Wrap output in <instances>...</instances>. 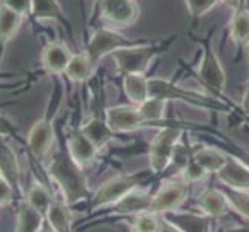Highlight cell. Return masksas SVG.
<instances>
[{
  "mask_svg": "<svg viewBox=\"0 0 249 232\" xmlns=\"http://www.w3.org/2000/svg\"><path fill=\"white\" fill-rule=\"evenodd\" d=\"M177 34L166 39H153L147 44L136 45L130 48H123L110 54L115 61L116 71L119 74H145L147 68L155 59L169 51L174 42H177Z\"/></svg>",
  "mask_w": 249,
  "mask_h": 232,
  "instance_id": "1",
  "label": "cell"
},
{
  "mask_svg": "<svg viewBox=\"0 0 249 232\" xmlns=\"http://www.w3.org/2000/svg\"><path fill=\"white\" fill-rule=\"evenodd\" d=\"M48 174L61 187L65 203L70 206L89 196V184L82 167L71 160L68 152H56L48 166Z\"/></svg>",
  "mask_w": 249,
  "mask_h": 232,
  "instance_id": "2",
  "label": "cell"
},
{
  "mask_svg": "<svg viewBox=\"0 0 249 232\" xmlns=\"http://www.w3.org/2000/svg\"><path fill=\"white\" fill-rule=\"evenodd\" d=\"M149 93L150 98H160L164 101L178 99L200 108H209L218 111H229L232 108V106L228 104V102L225 104V101H221L218 98H212L191 89H183L170 81L160 79V77H149Z\"/></svg>",
  "mask_w": 249,
  "mask_h": 232,
  "instance_id": "3",
  "label": "cell"
},
{
  "mask_svg": "<svg viewBox=\"0 0 249 232\" xmlns=\"http://www.w3.org/2000/svg\"><path fill=\"white\" fill-rule=\"evenodd\" d=\"M152 175L155 174L149 169V170L135 172V174H121L107 179L106 183H102L99 186V189L91 196V208L99 209L115 204L128 192H132L133 189L142 186L147 179L152 178Z\"/></svg>",
  "mask_w": 249,
  "mask_h": 232,
  "instance_id": "4",
  "label": "cell"
},
{
  "mask_svg": "<svg viewBox=\"0 0 249 232\" xmlns=\"http://www.w3.org/2000/svg\"><path fill=\"white\" fill-rule=\"evenodd\" d=\"M201 44V61L198 70L195 71L196 79L201 82L203 87L208 89L213 96L218 99H228L225 96V87H226V73L223 68L220 59L213 50L211 40L204 37L198 40Z\"/></svg>",
  "mask_w": 249,
  "mask_h": 232,
  "instance_id": "5",
  "label": "cell"
},
{
  "mask_svg": "<svg viewBox=\"0 0 249 232\" xmlns=\"http://www.w3.org/2000/svg\"><path fill=\"white\" fill-rule=\"evenodd\" d=\"M183 135V127L166 124L164 128L161 127V130L155 136V140L152 141L149 147V164L150 170L155 175L164 172L175 158L177 145L178 141Z\"/></svg>",
  "mask_w": 249,
  "mask_h": 232,
  "instance_id": "6",
  "label": "cell"
},
{
  "mask_svg": "<svg viewBox=\"0 0 249 232\" xmlns=\"http://www.w3.org/2000/svg\"><path fill=\"white\" fill-rule=\"evenodd\" d=\"M147 39H130L123 36L121 33H118L111 28H99L96 30L87 44L85 53L91 59V62L94 65H98L101 59H104L108 54H113L115 51L123 50V48H130L136 45L147 44Z\"/></svg>",
  "mask_w": 249,
  "mask_h": 232,
  "instance_id": "7",
  "label": "cell"
},
{
  "mask_svg": "<svg viewBox=\"0 0 249 232\" xmlns=\"http://www.w3.org/2000/svg\"><path fill=\"white\" fill-rule=\"evenodd\" d=\"M189 183L179 175L178 178H172L164 181L158 191L153 194L152 200V212L164 214L170 211H177L187 200Z\"/></svg>",
  "mask_w": 249,
  "mask_h": 232,
  "instance_id": "8",
  "label": "cell"
},
{
  "mask_svg": "<svg viewBox=\"0 0 249 232\" xmlns=\"http://www.w3.org/2000/svg\"><path fill=\"white\" fill-rule=\"evenodd\" d=\"M108 127L115 133H132L145 127V121L136 106L108 107L104 113Z\"/></svg>",
  "mask_w": 249,
  "mask_h": 232,
  "instance_id": "9",
  "label": "cell"
},
{
  "mask_svg": "<svg viewBox=\"0 0 249 232\" xmlns=\"http://www.w3.org/2000/svg\"><path fill=\"white\" fill-rule=\"evenodd\" d=\"M101 16L113 27H130L140 17L135 0H99Z\"/></svg>",
  "mask_w": 249,
  "mask_h": 232,
  "instance_id": "10",
  "label": "cell"
},
{
  "mask_svg": "<svg viewBox=\"0 0 249 232\" xmlns=\"http://www.w3.org/2000/svg\"><path fill=\"white\" fill-rule=\"evenodd\" d=\"M161 220L178 232H211L213 218L204 215L203 212L177 209L161 214Z\"/></svg>",
  "mask_w": 249,
  "mask_h": 232,
  "instance_id": "11",
  "label": "cell"
},
{
  "mask_svg": "<svg viewBox=\"0 0 249 232\" xmlns=\"http://www.w3.org/2000/svg\"><path fill=\"white\" fill-rule=\"evenodd\" d=\"M152 200L153 194H150L147 189L142 186L133 189L132 192H128L121 200L111 204V214H118V215H138L141 212L152 211Z\"/></svg>",
  "mask_w": 249,
  "mask_h": 232,
  "instance_id": "12",
  "label": "cell"
},
{
  "mask_svg": "<svg viewBox=\"0 0 249 232\" xmlns=\"http://www.w3.org/2000/svg\"><path fill=\"white\" fill-rule=\"evenodd\" d=\"M28 147L36 158H44L54 141V125L48 118H42L33 124L28 132Z\"/></svg>",
  "mask_w": 249,
  "mask_h": 232,
  "instance_id": "13",
  "label": "cell"
},
{
  "mask_svg": "<svg viewBox=\"0 0 249 232\" xmlns=\"http://www.w3.org/2000/svg\"><path fill=\"white\" fill-rule=\"evenodd\" d=\"M73 57V53L62 42H50L42 50L40 62L42 67L51 74H64L68 64Z\"/></svg>",
  "mask_w": 249,
  "mask_h": 232,
  "instance_id": "14",
  "label": "cell"
},
{
  "mask_svg": "<svg viewBox=\"0 0 249 232\" xmlns=\"http://www.w3.org/2000/svg\"><path fill=\"white\" fill-rule=\"evenodd\" d=\"M67 152L71 157V160L78 164L79 167H87L89 164L96 160L98 157V149L87 136H85L81 128L76 130L67 141Z\"/></svg>",
  "mask_w": 249,
  "mask_h": 232,
  "instance_id": "15",
  "label": "cell"
},
{
  "mask_svg": "<svg viewBox=\"0 0 249 232\" xmlns=\"http://www.w3.org/2000/svg\"><path fill=\"white\" fill-rule=\"evenodd\" d=\"M196 208H198V211L203 212L204 215H208L211 218H220L223 215H226V214H229L231 211L226 195L223 194L220 186L204 191L198 196V200H196Z\"/></svg>",
  "mask_w": 249,
  "mask_h": 232,
  "instance_id": "16",
  "label": "cell"
},
{
  "mask_svg": "<svg viewBox=\"0 0 249 232\" xmlns=\"http://www.w3.org/2000/svg\"><path fill=\"white\" fill-rule=\"evenodd\" d=\"M191 158L201 166L208 174H218V172L226 166L229 160L228 155L218 149L217 145H211V147H196L192 150Z\"/></svg>",
  "mask_w": 249,
  "mask_h": 232,
  "instance_id": "17",
  "label": "cell"
},
{
  "mask_svg": "<svg viewBox=\"0 0 249 232\" xmlns=\"http://www.w3.org/2000/svg\"><path fill=\"white\" fill-rule=\"evenodd\" d=\"M231 37L237 48H243L249 44V8L246 0H242L234 10L229 23Z\"/></svg>",
  "mask_w": 249,
  "mask_h": 232,
  "instance_id": "18",
  "label": "cell"
},
{
  "mask_svg": "<svg viewBox=\"0 0 249 232\" xmlns=\"http://www.w3.org/2000/svg\"><path fill=\"white\" fill-rule=\"evenodd\" d=\"M0 178H3L17 191H20L19 160H17L14 149L5 143L0 144Z\"/></svg>",
  "mask_w": 249,
  "mask_h": 232,
  "instance_id": "19",
  "label": "cell"
},
{
  "mask_svg": "<svg viewBox=\"0 0 249 232\" xmlns=\"http://www.w3.org/2000/svg\"><path fill=\"white\" fill-rule=\"evenodd\" d=\"M217 175L221 184L249 191V169L234 158L229 157L226 166L223 167Z\"/></svg>",
  "mask_w": 249,
  "mask_h": 232,
  "instance_id": "20",
  "label": "cell"
},
{
  "mask_svg": "<svg viewBox=\"0 0 249 232\" xmlns=\"http://www.w3.org/2000/svg\"><path fill=\"white\" fill-rule=\"evenodd\" d=\"M81 132L87 136L94 145H96L98 150L106 147V145L113 140V136L116 135L108 127L106 118H101V116H93L91 119H89V121L81 127Z\"/></svg>",
  "mask_w": 249,
  "mask_h": 232,
  "instance_id": "21",
  "label": "cell"
},
{
  "mask_svg": "<svg viewBox=\"0 0 249 232\" xmlns=\"http://www.w3.org/2000/svg\"><path fill=\"white\" fill-rule=\"evenodd\" d=\"M123 87L125 96L132 102V106L138 107L150 98L149 77H145V74H124Z\"/></svg>",
  "mask_w": 249,
  "mask_h": 232,
  "instance_id": "22",
  "label": "cell"
},
{
  "mask_svg": "<svg viewBox=\"0 0 249 232\" xmlns=\"http://www.w3.org/2000/svg\"><path fill=\"white\" fill-rule=\"evenodd\" d=\"M45 218L54 232H71L73 212L70 211L67 203L53 201L45 212Z\"/></svg>",
  "mask_w": 249,
  "mask_h": 232,
  "instance_id": "23",
  "label": "cell"
},
{
  "mask_svg": "<svg viewBox=\"0 0 249 232\" xmlns=\"http://www.w3.org/2000/svg\"><path fill=\"white\" fill-rule=\"evenodd\" d=\"M23 22V16L10 10L5 5H0V48L11 42L19 33Z\"/></svg>",
  "mask_w": 249,
  "mask_h": 232,
  "instance_id": "24",
  "label": "cell"
},
{
  "mask_svg": "<svg viewBox=\"0 0 249 232\" xmlns=\"http://www.w3.org/2000/svg\"><path fill=\"white\" fill-rule=\"evenodd\" d=\"M96 67L98 65H94L91 62V59L87 56V53L84 51V53L79 54H73L64 74L73 82H85L94 74Z\"/></svg>",
  "mask_w": 249,
  "mask_h": 232,
  "instance_id": "25",
  "label": "cell"
},
{
  "mask_svg": "<svg viewBox=\"0 0 249 232\" xmlns=\"http://www.w3.org/2000/svg\"><path fill=\"white\" fill-rule=\"evenodd\" d=\"M31 16L37 22H65L64 10L57 0H31Z\"/></svg>",
  "mask_w": 249,
  "mask_h": 232,
  "instance_id": "26",
  "label": "cell"
},
{
  "mask_svg": "<svg viewBox=\"0 0 249 232\" xmlns=\"http://www.w3.org/2000/svg\"><path fill=\"white\" fill-rule=\"evenodd\" d=\"M45 214L25 203L16 218V232H39L45 225Z\"/></svg>",
  "mask_w": 249,
  "mask_h": 232,
  "instance_id": "27",
  "label": "cell"
},
{
  "mask_svg": "<svg viewBox=\"0 0 249 232\" xmlns=\"http://www.w3.org/2000/svg\"><path fill=\"white\" fill-rule=\"evenodd\" d=\"M220 189L226 195V200L231 206V209L235 211L238 215L249 220V191L245 189H235L226 184H221Z\"/></svg>",
  "mask_w": 249,
  "mask_h": 232,
  "instance_id": "28",
  "label": "cell"
},
{
  "mask_svg": "<svg viewBox=\"0 0 249 232\" xmlns=\"http://www.w3.org/2000/svg\"><path fill=\"white\" fill-rule=\"evenodd\" d=\"M166 104H167V101H164V99L149 98L145 102H142L141 106H138L144 121H145V127L147 125H158L164 121Z\"/></svg>",
  "mask_w": 249,
  "mask_h": 232,
  "instance_id": "29",
  "label": "cell"
},
{
  "mask_svg": "<svg viewBox=\"0 0 249 232\" xmlns=\"http://www.w3.org/2000/svg\"><path fill=\"white\" fill-rule=\"evenodd\" d=\"M53 196H51V192L48 191V187H45L42 183L34 181L31 184V187L28 189L27 194V203L31 204L34 209L40 211L42 214H45L50 208V204L53 203Z\"/></svg>",
  "mask_w": 249,
  "mask_h": 232,
  "instance_id": "30",
  "label": "cell"
},
{
  "mask_svg": "<svg viewBox=\"0 0 249 232\" xmlns=\"http://www.w3.org/2000/svg\"><path fill=\"white\" fill-rule=\"evenodd\" d=\"M161 215L157 212H141L133 217L132 231L133 232H158L161 228Z\"/></svg>",
  "mask_w": 249,
  "mask_h": 232,
  "instance_id": "31",
  "label": "cell"
},
{
  "mask_svg": "<svg viewBox=\"0 0 249 232\" xmlns=\"http://www.w3.org/2000/svg\"><path fill=\"white\" fill-rule=\"evenodd\" d=\"M217 147L225 152L228 157L237 160L238 162H242L243 166L249 169V150L245 149L243 145H240L234 141H229L226 138H223L220 144H217Z\"/></svg>",
  "mask_w": 249,
  "mask_h": 232,
  "instance_id": "32",
  "label": "cell"
},
{
  "mask_svg": "<svg viewBox=\"0 0 249 232\" xmlns=\"http://www.w3.org/2000/svg\"><path fill=\"white\" fill-rule=\"evenodd\" d=\"M218 3H220V0H186L189 13H191L194 20L201 19L203 16H206L211 10H213Z\"/></svg>",
  "mask_w": 249,
  "mask_h": 232,
  "instance_id": "33",
  "label": "cell"
},
{
  "mask_svg": "<svg viewBox=\"0 0 249 232\" xmlns=\"http://www.w3.org/2000/svg\"><path fill=\"white\" fill-rule=\"evenodd\" d=\"M208 175V172H206L201 166H198L196 162L191 158L187 162H186V166L181 172V177L186 179V181L189 184H192V183H196V181H201V179Z\"/></svg>",
  "mask_w": 249,
  "mask_h": 232,
  "instance_id": "34",
  "label": "cell"
},
{
  "mask_svg": "<svg viewBox=\"0 0 249 232\" xmlns=\"http://www.w3.org/2000/svg\"><path fill=\"white\" fill-rule=\"evenodd\" d=\"M2 5L8 6L10 10L22 14L23 17L31 14V0H3Z\"/></svg>",
  "mask_w": 249,
  "mask_h": 232,
  "instance_id": "35",
  "label": "cell"
},
{
  "mask_svg": "<svg viewBox=\"0 0 249 232\" xmlns=\"http://www.w3.org/2000/svg\"><path fill=\"white\" fill-rule=\"evenodd\" d=\"M14 198V187L5 181L3 178H0V206L8 204Z\"/></svg>",
  "mask_w": 249,
  "mask_h": 232,
  "instance_id": "36",
  "label": "cell"
},
{
  "mask_svg": "<svg viewBox=\"0 0 249 232\" xmlns=\"http://www.w3.org/2000/svg\"><path fill=\"white\" fill-rule=\"evenodd\" d=\"M14 132V127L11 124V121L8 118H5L3 115H0V136L10 135Z\"/></svg>",
  "mask_w": 249,
  "mask_h": 232,
  "instance_id": "37",
  "label": "cell"
},
{
  "mask_svg": "<svg viewBox=\"0 0 249 232\" xmlns=\"http://www.w3.org/2000/svg\"><path fill=\"white\" fill-rule=\"evenodd\" d=\"M242 115L249 119V81L246 84V89L243 93V98H242Z\"/></svg>",
  "mask_w": 249,
  "mask_h": 232,
  "instance_id": "38",
  "label": "cell"
},
{
  "mask_svg": "<svg viewBox=\"0 0 249 232\" xmlns=\"http://www.w3.org/2000/svg\"><path fill=\"white\" fill-rule=\"evenodd\" d=\"M221 3H225L226 6L229 8H232V10H235V8L238 6V3L242 2V0H220Z\"/></svg>",
  "mask_w": 249,
  "mask_h": 232,
  "instance_id": "39",
  "label": "cell"
},
{
  "mask_svg": "<svg viewBox=\"0 0 249 232\" xmlns=\"http://www.w3.org/2000/svg\"><path fill=\"white\" fill-rule=\"evenodd\" d=\"M158 232H178L175 228H172L170 225H167V223H161V228Z\"/></svg>",
  "mask_w": 249,
  "mask_h": 232,
  "instance_id": "40",
  "label": "cell"
},
{
  "mask_svg": "<svg viewBox=\"0 0 249 232\" xmlns=\"http://www.w3.org/2000/svg\"><path fill=\"white\" fill-rule=\"evenodd\" d=\"M225 232H249V228H246V226H237V228H229Z\"/></svg>",
  "mask_w": 249,
  "mask_h": 232,
  "instance_id": "41",
  "label": "cell"
},
{
  "mask_svg": "<svg viewBox=\"0 0 249 232\" xmlns=\"http://www.w3.org/2000/svg\"><path fill=\"white\" fill-rule=\"evenodd\" d=\"M39 232H54V231L51 229V228H50V225L47 223V225H44V226L40 228V231H39Z\"/></svg>",
  "mask_w": 249,
  "mask_h": 232,
  "instance_id": "42",
  "label": "cell"
},
{
  "mask_svg": "<svg viewBox=\"0 0 249 232\" xmlns=\"http://www.w3.org/2000/svg\"><path fill=\"white\" fill-rule=\"evenodd\" d=\"M124 232H133L132 229H124Z\"/></svg>",
  "mask_w": 249,
  "mask_h": 232,
  "instance_id": "43",
  "label": "cell"
},
{
  "mask_svg": "<svg viewBox=\"0 0 249 232\" xmlns=\"http://www.w3.org/2000/svg\"><path fill=\"white\" fill-rule=\"evenodd\" d=\"M248 121H249V119H248Z\"/></svg>",
  "mask_w": 249,
  "mask_h": 232,
  "instance_id": "44",
  "label": "cell"
}]
</instances>
